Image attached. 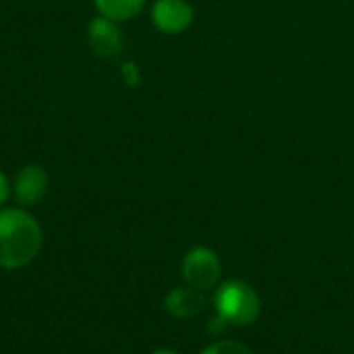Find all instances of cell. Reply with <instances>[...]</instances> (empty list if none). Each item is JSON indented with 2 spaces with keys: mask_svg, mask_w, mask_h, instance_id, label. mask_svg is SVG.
I'll list each match as a JSON object with an SVG mask.
<instances>
[{
  "mask_svg": "<svg viewBox=\"0 0 354 354\" xmlns=\"http://www.w3.org/2000/svg\"><path fill=\"white\" fill-rule=\"evenodd\" d=\"M41 249V228L23 209L0 212V268L19 270L31 263Z\"/></svg>",
  "mask_w": 354,
  "mask_h": 354,
  "instance_id": "6da1fadb",
  "label": "cell"
},
{
  "mask_svg": "<svg viewBox=\"0 0 354 354\" xmlns=\"http://www.w3.org/2000/svg\"><path fill=\"white\" fill-rule=\"evenodd\" d=\"M216 309L224 324L249 326L259 317V297L247 282L228 280L216 292Z\"/></svg>",
  "mask_w": 354,
  "mask_h": 354,
  "instance_id": "7a4b0ae2",
  "label": "cell"
},
{
  "mask_svg": "<svg viewBox=\"0 0 354 354\" xmlns=\"http://www.w3.org/2000/svg\"><path fill=\"white\" fill-rule=\"evenodd\" d=\"M220 259L207 247H195L185 255L183 276L189 286L197 290H209L220 278Z\"/></svg>",
  "mask_w": 354,
  "mask_h": 354,
  "instance_id": "3957f363",
  "label": "cell"
},
{
  "mask_svg": "<svg viewBox=\"0 0 354 354\" xmlns=\"http://www.w3.org/2000/svg\"><path fill=\"white\" fill-rule=\"evenodd\" d=\"M151 21L164 33H180L193 23V6L185 0H156Z\"/></svg>",
  "mask_w": 354,
  "mask_h": 354,
  "instance_id": "277c9868",
  "label": "cell"
},
{
  "mask_svg": "<svg viewBox=\"0 0 354 354\" xmlns=\"http://www.w3.org/2000/svg\"><path fill=\"white\" fill-rule=\"evenodd\" d=\"M89 44L95 50V54L104 58H114L122 50V33L116 25V21L106 17H95L89 23Z\"/></svg>",
  "mask_w": 354,
  "mask_h": 354,
  "instance_id": "5b68a950",
  "label": "cell"
},
{
  "mask_svg": "<svg viewBox=\"0 0 354 354\" xmlns=\"http://www.w3.org/2000/svg\"><path fill=\"white\" fill-rule=\"evenodd\" d=\"M48 191V172L41 166H25L17 174L15 197L21 205L37 203Z\"/></svg>",
  "mask_w": 354,
  "mask_h": 354,
  "instance_id": "8992f818",
  "label": "cell"
},
{
  "mask_svg": "<svg viewBox=\"0 0 354 354\" xmlns=\"http://www.w3.org/2000/svg\"><path fill=\"white\" fill-rule=\"evenodd\" d=\"M203 305H205L203 292L193 288V286L191 288H176L164 301L166 311L178 319H187V317L197 315L203 309Z\"/></svg>",
  "mask_w": 354,
  "mask_h": 354,
  "instance_id": "52a82bcc",
  "label": "cell"
},
{
  "mask_svg": "<svg viewBox=\"0 0 354 354\" xmlns=\"http://www.w3.org/2000/svg\"><path fill=\"white\" fill-rule=\"evenodd\" d=\"M102 17L112 21H127L141 12L145 0H93Z\"/></svg>",
  "mask_w": 354,
  "mask_h": 354,
  "instance_id": "ba28073f",
  "label": "cell"
},
{
  "mask_svg": "<svg viewBox=\"0 0 354 354\" xmlns=\"http://www.w3.org/2000/svg\"><path fill=\"white\" fill-rule=\"evenodd\" d=\"M201 354H253L245 344L239 342H216L207 346Z\"/></svg>",
  "mask_w": 354,
  "mask_h": 354,
  "instance_id": "9c48e42d",
  "label": "cell"
},
{
  "mask_svg": "<svg viewBox=\"0 0 354 354\" xmlns=\"http://www.w3.org/2000/svg\"><path fill=\"white\" fill-rule=\"evenodd\" d=\"M122 71H124V75H127V79H129V83H131V85H137V83H139V75H137V68H135V64H133V62L124 64V66H122Z\"/></svg>",
  "mask_w": 354,
  "mask_h": 354,
  "instance_id": "30bf717a",
  "label": "cell"
},
{
  "mask_svg": "<svg viewBox=\"0 0 354 354\" xmlns=\"http://www.w3.org/2000/svg\"><path fill=\"white\" fill-rule=\"evenodd\" d=\"M10 195V185H8V178L0 172V205L8 199Z\"/></svg>",
  "mask_w": 354,
  "mask_h": 354,
  "instance_id": "8fae6325",
  "label": "cell"
},
{
  "mask_svg": "<svg viewBox=\"0 0 354 354\" xmlns=\"http://www.w3.org/2000/svg\"><path fill=\"white\" fill-rule=\"evenodd\" d=\"M153 354H176V353H172V351H156Z\"/></svg>",
  "mask_w": 354,
  "mask_h": 354,
  "instance_id": "7c38bea8",
  "label": "cell"
}]
</instances>
